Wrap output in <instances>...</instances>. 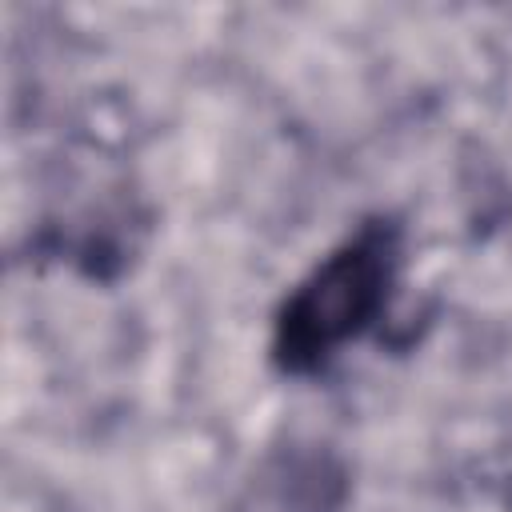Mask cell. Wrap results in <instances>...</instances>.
I'll use <instances>...</instances> for the list:
<instances>
[{
    "label": "cell",
    "mask_w": 512,
    "mask_h": 512,
    "mask_svg": "<svg viewBox=\"0 0 512 512\" xmlns=\"http://www.w3.org/2000/svg\"><path fill=\"white\" fill-rule=\"evenodd\" d=\"M400 264L404 232L396 220L372 216L348 232L284 296L272 320V364L288 376L320 372L388 312Z\"/></svg>",
    "instance_id": "6da1fadb"
}]
</instances>
